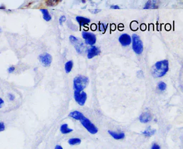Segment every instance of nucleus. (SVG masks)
Instances as JSON below:
<instances>
[{"instance_id":"nucleus-23","label":"nucleus","mask_w":183,"mask_h":149,"mask_svg":"<svg viewBox=\"0 0 183 149\" xmlns=\"http://www.w3.org/2000/svg\"><path fill=\"white\" fill-rule=\"evenodd\" d=\"M65 21H66V17L65 16L60 17V18H59V24H62V23L65 22Z\"/></svg>"},{"instance_id":"nucleus-32","label":"nucleus","mask_w":183,"mask_h":149,"mask_svg":"<svg viewBox=\"0 0 183 149\" xmlns=\"http://www.w3.org/2000/svg\"><path fill=\"white\" fill-rule=\"evenodd\" d=\"M0 33H1V28H0Z\"/></svg>"},{"instance_id":"nucleus-10","label":"nucleus","mask_w":183,"mask_h":149,"mask_svg":"<svg viewBox=\"0 0 183 149\" xmlns=\"http://www.w3.org/2000/svg\"><path fill=\"white\" fill-rule=\"evenodd\" d=\"M160 1L159 0H148L144 5V9H156L159 8Z\"/></svg>"},{"instance_id":"nucleus-6","label":"nucleus","mask_w":183,"mask_h":149,"mask_svg":"<svg viewBox=\"0 0 183 149\" xmlns=\"http://www.w3.org/2000/svg\"><path fill=\"white\" fill-rule=\"evenodd\" d=\"M74 97L76 102L80 106H83L87 101V93L84 91H75L74 93Z\"/></svg>"},{"instance_id":"nucleus-14","label":"nucleus","mask_w":183,"mask_h":149,"mask_svg":"<svg viewBox=\"0 0 183 149\" xmlns=\"http://www.w3.org/2000/svg\"><path fill=\"white\" fill-rule=\"evenodd\" d=\"M69 116L74 120L80 121V120L84 117V115L81 112L77 111H75L71 112L70 114H69Z\"/></svg>"},{"instance_id":"nucleus-18","label":"nucleus","mask_w":183,"mask_h":149,"mask_svg":"<svg viewBox=\"0 0 183 149\" xmlns=\"http://www.w3.org/2000/svg\"><path fill=\"white\" fill-rule=\"evenodd\" d=\"M40 11H42V14H43V18L45 21H47V22H49V21L52 20L51 15L49 14V11H48L47 9H40Z\"/></svg>"},{"instance_id":"nucleus-19","label":"nucleus","mask_w":183,"mask_h":149,"mask_svg":"<svg viewBox=\"0 0 183 149\" xmlns=\"http://www.w3.org/2000/svg\"><path fill=\"white\" fill-rule=\"evenodd\" d=\"M73 67V62L72 61H69L65 64V69L67 74H69V72L72 71V68Z\"/></svg>"},{"instance_id":"nucleus-3","label":"nucleus","mask_w":183,"mask_h":149,"mask_svg":"<svg viewBox=\"0 0 183 149\" xmlns=\"http://www.w3.org/2000/svg\"><path fill=\"white\" fill-rule=\"evenodd\" d=\"M132 49L137 54H141L143 51V43L141 39L137 34H133L132 37Z\"/></svg>"},{"instance_id":"nucleus-9","label":"nucleus","mask_w":183,"mask_h":149,"mask_svg":"<svg viewBox=\"0 0 183 149\" xmlns=\"http://www.w3.org/2000/svg\"><path fill=\"white\" fill-rule=\"evenodd\" d=\"M119 41L123 47H128L132 43V38L128 34H123L119 37Z\"/></svg>"},{"instance_id":"nucleus-25","label":"nucleus","mask_w":183,"mask_h":149,"mask_svg":"<svg viewBox=\"0 0 183 149\" xmlns=\"http://www.w3.org/2000/svg\"><path fill=\"white\" fill-rule=\"evenodd\" d=\"M159 148H160V146L157 144H154L153 146H152V149H159Z\"/></svg>"},{"instance_id":"nucleus-28","label":"nucleus","mask_w":183,"mask_h":149,"mask_svg":"<svg viewBox=\"0 0 183 149\" xmlns=\"http://www.w3.org/2000/svg\"><path fill=\"white\" fill-rule=\"evenodd\" d=\"M110 8L112 9H120V8H119V6H117V5H112L110 7Z\"/></svg>"},{"instance_id":"nucleus-11","label":"nucleus","mask_w":183,"mask_h":149,"mask_svg":"<svg viewBox=\"0 0 183 149\" xmlns=\"http://www.w3.org/2000/svg\"><path fill=\"white\" fill-rule=\"evenodd\" d=\"M100 53V50L98 47H95V46L92 45L90 48L87 50V58L88 59H92L94 56H98Z\"/></svg>"},{"instance_id":"nucleus-8","label":"nucleus","mask_w":183,"mask_h":149,"mask_svg":"<svg viewBox=\"0 0 183 149\" xmlns=\"http://www.w3.org/2000/svg\"><path fill=\"white\" fill-rule=\"evenodd\" d=\"M39 61L44 66L48 67V66H49L50 64H51L52 61V56L49 54V53H42V54L39 56Z\"/></svg>"},{"instance_id":"nucleus-26","label":"nucleus","mask_w":183,"mask_h":149,"mask_svg":"<svg viewBox=\"0 0 183 149\" xmlns=\"http://www.w3.org/2000/svg\"><path fill=\"white\" fill-rule=\"evenodd\" d=\"M8 96H9V100H10V101H13L15 99V97H14V95L11 94V93H9Z\"/></svg>"},{"instance_id":"nucleus-21","label":"nucleus","mask_w":183,"mask_h":149,"mask_svg":"<svg viewBox=\"0 0 183 149\" xmlns=\"http://www.w3.org/2000/svg\"><path fill=\"white\" fill-rule=\"evenodd\" d=\"M59 0H47L46 4L48 7H55L58 4Z\"/></svg>"},{"instance_id":"nucleus-13","label":"nucleus","mask_w":183,"mask_h":149,"mask_svg":"<svg viewBox=\"0 0 183 149\" xmlns=\"http://www.w3.org/2000/svg\"><path fill=\"white\" fill-rule=\"evenodd\" d=\"M109 134L111 135L112 138L117 140H120V139H123L125 137V134L123 132H116V131H109Z\"/></svg>"},{"instance_id":"nucleus-31","label":"nucleus","mask_w":183,"mask_h":149,"mask_svg":"<svg viewBox=\"0 0 183 149\" xmlns=\"http://www.w3.org/2000/svg\"><path fill=\"white\" fill-rule=\"evenodd\" d=\"M55 148L56 149H62V147L61 146H56Z\"/></svg>"},{"instance_id":"nucleus-2","label":"nucleus","mask_w":183,"mask_h":149,"mask_svg":"<svg viewBox=\"0 0 183 149\" xmlns=\"http://www.w3.org/2000/svg\"><path fill=\"white\" fill-rule=\"evenodd\" d=\"M89 83V79L84 76H77L74 78L73 84L75 91H82L87 87Z\"/></svg>"},{"instance_id":"nucleus-17","label":"nucleus","mask_w":183,"mask_h":149,"mask_svg":"<svg viewBox=\"0 0 183 149\" xmlns=\"http://www.w3.org/2000/svg\"><path fill=\"white\" fill-rule=\"evenodd\" d=\"M156 133V130L155 129H152L151 127L147 128L145 131H144L142 133L145 137H150L152 135H153L155 133Z\"/></svg>"},{"instance_id":"nucleus-7","label":"nucleus","mask_w":183,"mask_h":149,"mask_svg":"<svg viewBox=\"0 0 183 149\" xmlns=\"http://www.w3.org/2000/svg\"><path fill=\"white\" fill-rule=\"evenodd\" d=\"M82 38L84 39L87 44L92 46L96 43L97 38H96V36L94 35V34L90 33V32H82Z\"/></svg>"},{"instance_id":"nucleus-20","label":"nucleus","mask_w":183,"mask_h":149,"mask_svg":"<svg viewBox=\"0 0 183 149\" xmlns=\"http://www.w3.org/2000/svg\"><path fill=\"white\" fill-rule=\"evenodd\" d=\"M69 144H70L71 146H74V145H78L81 143V139L78 138H70L68 141Z\"/></svg>"},{"instance_id":"nucleus-15","label":"nucleus","mask_w":183,"mask_h":149,"mask_svg":"<svg viewBox=\"0 0 183 149\" xmlns=\"http://www.w3.org/2000/svg\"><path fill=\"white\" fill-rule=\"evenodd\" d=\"M76 20L77 22L79 23L80 26H85L87 24H88L89 23H90V20L87 18H85V17H76Z\"/></svg>"},{"instance_id":"nucleus-5","label":"nucleus","mask_w":183,"mask_h":149,"mask_svg":"<svg viewBox=\"0 0 183 149\" xmlns=\"http://www.w3.org/2000/svg\"><path fill=\"white\" fill-rule=\"evenodd\" d=\"M69 41L74 45L75 49L79 53H82L83 52L84 49H85V47H84V44L82 42L81 40L79 39L78 38L75 37L74 36L71 35L69 37Z\"/></svg>"},{"instance_id":"nucleus-29","label":"nucleus","mask_w":183,"mask_h":149,"mask_svg":"<svg viewBox=\"0 0 183 149\" xmlns=\"http://www.w3.org/2000/svg\"><path fill=\"white\" fill-rule=\"evenodd\" d=\"M101 11L100 9H94V10H90V12L93 13V14H97V13L99 12V11Z\"/></svg>"},{"instance_id":"nucleus-30","label":"nucleus","mask_w":183,"mask_h":149,"mask_svg":"<svg viewBox=\"0 0 183 149\" xmlns=\"http://www.w3.org/2000/svg\"><path fill=\"white\" fill-rule=\"evenodd\" d=\"M3 105H4V101H3V99H2V98H0V108H1L2 107Z\"/></svg>"},{"instance_id":"nucleus-22","label":"nucleus","mask_w":183,"mask_h":149,"mask_svg":"<svg viewBox=\"0 0 183 149\" xmlns=\"http://www.w3.org/2000/svg\"><path fill=\"white\" fill-rule=\"evenodd\" d=\"M158 89L159 91H164L166 90L167 89V85L165 82H160V83L158 84Z\"/></svg>"},{"instance_id":"nucleus-27","label":"nucleus","mask_w":183,"mask_h":149,"mask_svg":"<svg viewBox=\"0 0 183 149\" xmlns=\"http://www.w3.org/2000/svg\"><path fill=\"white\" fill-rule=\"evenodd\" d=\"M14 69H15V68L14 67V66H11V67H10V68H9V69H8V72L9 74H11V73H13V72H14Z\"/></svg>"},{"instance_id":"nucleus-24","label":"nucleus","mask_w":183,"mask_h":149,"mask_svg":"<svg viewBox=\"0 0 183 149\" xmlns=\"http://www.w3.org/2000/svg\"><path fill=\"white\" fill-rule=\"evenodd\" d=\"M5 129V124L2 123V122H0V132H1V131H3Z\"/></svg>"},{"instance_id":"nucleus-4","label":"nucleus","mask_w":183,"mask_h":149,"mask_svg":"<svg viewBox=\"0 0 183 149\" xmlns=\"http://www.w3.org/2000/svg\"><path fill=\"white\" fill-rule=\"evenodd\" d=\"M80 122L81 123H82V125L87 130V131H89L92 134H95V133L98 132L97 128L96 127L88 118H85L84 116L80 120Z\"/></svg>"},{"instance_id":"nucleus-12","label":"nucleus","mask_w":183,"mask_h":149,"mask_svg":"<svg viewBox=\"0 0 183 149\" xmlns=\"http://www.w3.org/2000/svg\"><path fill=\"white\" fill-rule=\"evenodd\" d=\"M152 115L150 114V113L148 112H144L142 113L141 115L140 116V117H139V120H140V121L141 122V123H147L148 122H150L152 120Z\"/></svg>"},{"instance_id":"nucleus-1","label":"nucleus","mask_w":183,"mask_h":149,"mask_svg":"<svg viewBox=\"0 0 183 149\" xmlns=\"http://www.w3.org/2000/svg\"><path fill=\"white\" fill-rule=\"evenodd\" d=\"M169 69V62L167 60L157 62L152 68V75L154 78L162 77L167 74Z\"/></svg>"},{"instance_id":"nucleus-16","label":"nucleus","mask_w":183,"mask_h":149,"mask_svg":"<svg viewBox=\"0 0 183 149\" xmlns=\"http://www.w3.org/2000/svg\"><path fill=\"white\" fill-rule=\"evenodd\" d=\"M72 131L73 130L72 129H69L68 127V125L67 123L62 124L60 127V131L63 134H67V133L72 132Z\"/></svg>"}]
</instances>
